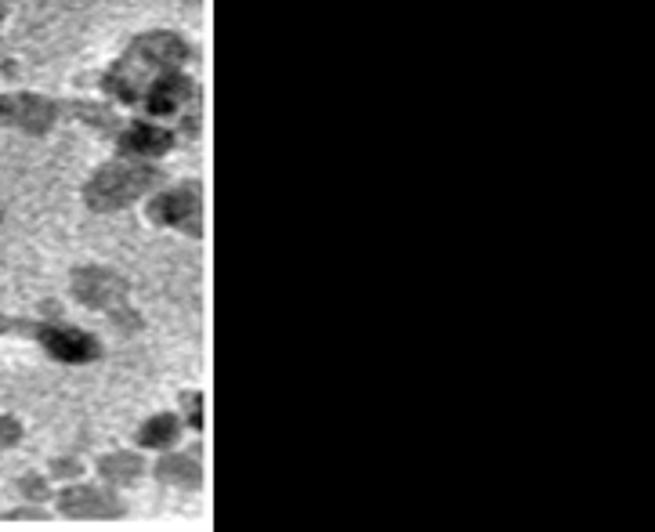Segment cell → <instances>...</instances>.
Instances as JSON below:
<instances>
[{"instance_id":"cell-12","label":"cell","mask_w":655,"mask_h":532,"mask_svg":"<svg viewBox=\"0 0 655 532\" xmlns=\"http://www.w3.org/2000/svg\"><path fill=\"white\" fill-rule=\"evenodd\" d=\"M174 438H178V417L160 413V417H152L149 424H145L142 435H138V442L149 446V449H163V446H171Z\"/></svg>"},{"instance_id":"cell-14","label":"cell","mask_w":655,"mask_h":532,"mask_svg":"<svg viewBox=\"0 0 655 532\" xmlns=\"http://www.w3.org/2000/svg\"><path fill=\"white\" fill-rule=\"evenodd\" d=\"M76 471H80L76 460H69V464H66V460H58V464H55V475H76Z\"/></svg>"},{"instance_id":"cell-6","label":"cell","mask_w":655,"mask_h":532,"mask_svg":"<svg viewBox=\"0 0 655 532\" xmlns=\"http://www.w3.org/2000/svg\"><path fill=\"white\" fill-rule=\"evenodd\" d=\"M40 341L55 359L62 362H91L98 359V341L91 333L76 330V326H44Z\"/></svg>"},{"instance_id":"cell-7","label":"cell","mask_w":655,"mask_h":532,"mask_svg":"<svg viewBox=\"0 0 655 532\" xmlns=\"http://www.w3.org/2000/svg\"><path fill=\"white\" fill-rule=\"evenodd\" d=\"M58 507H62V514H69V518H120V514H124V504H120L113 493L87 489V485L66 489L62 500H58Z\"/></svg>"},{"instance_id":"cell-9","label":"cell","mask_w":655,"mask_h":532,"mask_svg":"<svg viewBox=\"0 0 655 532\" xmlns=\"http://www.w3.org/2000/svg\"><path fill=\"white\" fill-rule=\"evenodd\" d=\"M152 95H149V113H156V116H167V113H174L185 98H189V84L185 80H178V76H163V80H156V84L149 87Z\"/></svg>"},{"instance_id":"cell-5","label":"cell","mask_w":655,"mask_h":532,"mask_svg":"<svg viewBox=\"0 0 655 532\" xmlns=\"http://www.w3.org/2000/svg\"><path fill=\"white\" fill-rule=\"evenodd\" d=\"M0 124L22 127L29 134H44L55 124V105L37 95H4L0 98Z\"/></svg>"},{"instance_id":"cell-2","label":"cell","mask_w":655,"mask_h":532,"mask_svg":"<svg viewBox=\"0 0 655 532\" xmlns=\"http://www.w3.org/2000/svg\"><path fill=\"white\" fill-rule=\"evenodd\" d=\"M156 181H160V174L142 167V163H109L87 181L84 200L91 210H120L138 196H145Z\"/></svg>"},{"instance_id":"cell-4","label":"cell","mask_w":655,"mask_h":532,"mask_svg":"<svg viewBox=\"0 0 655 532\" xmlns=\"http://www.w3.org/2000/svg\"><path fill=\"white\" fill-rule=\"evenodd\" d=\"M149 218H152V221H160V225L185 228V232H192V236H200V232H203V203H200V192H196V189L167 192V196H160V200L152 203Z\"/></svg>"},{"instance_id":"cell-13","label":"cell","mask_w":655,"mask_h":532,"mask_svg":"<svg viewBox=\"0 0 655 532\" xmlns=\"http://www.w3.org/2000/svg\"><path fill=\"white\" fill-rule=\"evenodd\" d=\"M22 438V428H19V420H11V417H0V449H8V446H15Z\"/></svg>"},{"instance_id":"cell-3","label":"cell","mask_w":655,"mask_h":532,"mask_svg":"<svg viewBox=\"0 0 655 532\" xmlns=\"http://www.w3.org/2000/svg\"><path fill=\"white\" fill-rule=\"evenodd\" d=\"M73 294L87 304V308H102L113 312L116 304L127 301V283L109 268H80L73 276Z\"/></svg>"},{"instance_id":"cell-15","label":"cell","mask_w":655,"mask_h":532,"mask_svg":"<svg viewBox=\"0 0 655 532\" xmlns=\"http://www.w3.org/2000/svg\"><path fill=\"white\" fill-rule=\"evenodd\" d=\"M0 330H11V323H8V319H0Z\"/></svg>"},{"instance_id":"cell-10","label":"cell","mask_w":655,"mask_h":532,"mask_svg":"<svg viewBox=\"0 0 655 532\" xmlns=\"http://www.w3.org/2000/svg\"><path fill=\"white\" fill-rule=\"evenodd\" d=\"M124 149L138 152V156H160V152L171 149V134L160 131L156 124H134L124 134Z\"/></svg>"},{"instance_id":"cell-11","label":"cell","mask_w":655,"mask_h":532,"mask_svg":"<svg viewBox=\"0 0 655 532\" xmlns=\"http://www.w3.org/2000/svg\"><path fill=\"white\" fill-rule=\"evenodd\" d=\"M98 471H102V478H109V482L127 485V482H134V478L142 475V460L131 456V453H109V456H102Z\"/></svg>"},{"instance_id":"cell-16","label":"cell","mask_w":655,"mask_h":532,"mask_svg":"<svg viewBox=\"0 0 655 532\" xmlns=\"http://www.w3.org/2000/svg\"><path fill=\"white\" fill-rule=\"evenodd\" d=\"M0 19H4V4H0Z\"/></svg>"},{"instance_id":"cell-1","label":"cell","mask_w":655,"mask_h":532,"mask_svg":"<svg viewBox=\"0 0 655 532\" xmlns=\"http://www.w3.org/2000/svg\"><path fill=\"white\" fill-rule=\"evenodd\" d=\"M189 58L185 40L174 37V33H145V37L134 40V48L120 58V66L109 73V87H113L120 98H138L145 84L152 80H163V76L178 69L181 62Z\"/></svg>"},{"instance_id":"cell-8","label":"cell","mask_w":655,"mask_h":532,"mask_svg":"<svg viewBox=\"0 0 655 532\" xmlns=\"http://www.w3.org/2000/svg\"><path fill=\"white\" fill-rule=\"evenodd\" d=\"M156 478L174 485V489H200L203 485V471L192 456H167V460H160L156 464Z\"/></svg>"}]
</instances>
